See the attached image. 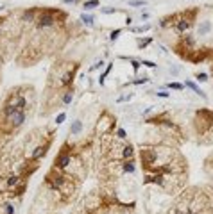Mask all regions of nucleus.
<instances>
[{"mask_svg": "<svg viewBox=\"0 0 213 214\" xmlns=\"http://www.w3.org/2000/svg\"><path fill=\"white\" fill-rule=\"evenodd\" d=\"M47 148H48V143H47V145H43V146H38V148L32 152V159H34V161H38L40 157H43V155L47 153Z\"/></svg>", "mask_w": 213, "mask_h": 214, "instance_id": "nucleus-7", "label": "nucleus"}, {"mask_svg": "<svg viewBox=\"0 0 213 214\" xmlns=\"http://www.w3.org/2000/svg\"><path fill=\"white\" fill-rule=\"evenodd\" d=\"M210 31H211V23L210 21H201L199 27H197V34L199 36H206Z\"/></svg>", "mask_w": 213, "mask_h": 214, "instance_id": "nucleus-6", "label": "nucleus"}, {"mask_svg": "<svg viewBox=\"0 0 213 214\" xmlns=\"http://www.w3.org/2000/svg\"><path fill=\"white\" fill-rule=\"evenodd\" d=\"M118 137H120V139H126V130H124V129H118Z\"/></svg>", "mask_w": 213, "mask_h": 214, "instance_id": "nucleus-25", "label": "nucleus"}, {"mask_svg": "<svg viewBox=\"0 0 213 214\" xmlns=\"http://www.w3.org/2000/svg\"><path fill=\"white\" fill-rule=\"evenodd\" d=\"M133 66H134V70H138V68H140V62H136V61H133Z\"/></svg>", "mask_w": 213, "mask_h": 214, "instance_id": "nucleus-32", "label": "nucleus"}, {"mask_svg": "<svg viewBox=\"0 0 213 214\" xmlns=\"http://www.w3.org/2000/svg\"><path fill=\"white\" fill-rule=\"evenodd\" d=\"M168 88H170V89H177V91H181L183 84H179V82H170V84H168Z\"/></svg>", "mask_w": 213, "mask_h": 214, "instance_id": "nucleus-16", "label": "nucleus"}, {"mask_svg": "<svg viewBox=\"0 0 213 214\" xmlns=\"http://www.w3.org/2000/svg\"><path fill=\"white\" fill-rule=\"evenodd\" d=\"M7 184H9V186H16V184H18V177H16V175H11L9 178H7Z\"/></svg>", "mask_w": 213, "mask_h": 214, "instance_id": "nucleus-17", "label": "nucleus"}, {"mask_svg": "<svg viewBox=\"0 0 213 214\" xmlns=\"http://www.w3.org/2000/svg\"><path fill=\"white\" fill-rule=\"evenodd\" d=\"M158 96H161V98H168V93H165V91H160V93H158Z\"/></svg>", "mask_w": 213, "mask_h": 214, "instance_id": "nucleus-29", "label": "nucleus"}, {"mask_svg": "<svg viewBox=\"0 0 213 214\" xmlns=\"http://www.w3.org/2000/svg\"><path fill=\"white\" fill-rule=\"evenodd\" d=\"M129 4H131V6H145L147 2H145V0H131Z\"/></svg>", "mask_w": 213, "mask_h": 214, "instance_id": "nucleus-22", "label": "nucleus"}, {"mask_svg": "<svg viewBox=\"0 0 213 214\" xmlns=\"http://www.w3.org/2000/svg\"><path fill=\"white\" fill-rule=\"evenodd\" d=\"M48 182H50V186H52L54 189H59V187L66 182V178H64L63 175L56 173V175H50V177H48Z\"/></svg>", "mask_w": 213, "mask_h": 214, "instance_id": "nucleus-2", "label": "nucleus"}, {"mask_svg": "<svg viewBox=\"0 0 213 214\" xmlns=\"http://www.w3.org/2000/svg\"><path fill=\"white\" fill-rule=\"evenodd\" d=\"M63 102H64V103H70V102H72V93H66V95H64Z\"/></svg>", "mask_w": 213, "mask_h": 214, "instance_id": "nucleus-24", "label": "nucleus"}, {"mask_svg": "<svg viewBox=\"0 0 213 214\" xmlns=\"http://www.w3.org/2000/svg\"><path fill=\"white\" fill-rule=\"evenodd\" d=\"M186 86H188V88H190V89H192L193 93H197L199 96H203V98H206V95H204V91H203V89H199V88H197V84H195V82L188 81V82H186Z\"/></svg>", "mask_w": 213, "mask_h": 214, "instance_id": "nucleus-9", "label": "nucleus"}, {"mask_svg": "<svg viewBox=\"0 0 213 214\" xmlns=\"http://www.w3.org/2000/svg\"><path fill=\"white\" fill-rule=\"evenodd\" d=\"M0 32H2V31H0Z\"/></svg>", "mask_w": 213, "mask_h": 214, "instance_id": "nucleus-34", "label": "nucleus"}, {"mask_svg": "<svg viewBox=\"0 0 213 214\" xmlns=\"http://www.w3.org/2000/svg\"><path fill=\"white\" fill-rule=\"evenodd\" d=\"M9 122L14 125V127H20L21 123L25 122V111H16L13 116L9 118Z\"/></svg>", "mask_w": 213, "mask_h": 214, "instance_id": "nucleus-3", "label": "nucleus"}, {"mask_svg": "<svg viewBox=\"0 0 213 214\" xmlns=\"http://www.w3.org/2000/svg\"><path fill=\"white\" fill-rule=\"evenodd\" d=\"M150 29V25H143V27H136V29H133L134 32H145V31H149Z\"/></svg>", "mask_w": 213, "mask_h": 214, "instance_id": "nucleus-23", "label": "nucleus"}, {"mask_svg": "<svg viewBox=\"0 0 213 214\" xmlns=\"http://www.w3.org/2000/svg\"><path fill=\"white\" fill-rule=\"evenodd\" d=\"M134 170H136V166H134V161H133V159H127V161L124 163V171H126V173H133Z\"/></svg>", "mask_w": 213, "mask_h": 214, "instance_id": "nucleus-10", "label": "nucleus"}, {"mask_svg": "<svg viewBox=\"0 0 213 214\" xmlns=\"http://www.w3.org/2000/svg\"><path fill=\"white\" fill-rule=\"evenodd\" d=\"M113 11H115V9H102V13H104V14H111Z\"/></svg>", "mask_w": 213, "mask_h": 214, "instance_id": "nucleus-31", "label": "nucleus"}, {"mask_svg": "<svg viewBox=\"0 0 213 214\" xmlns=\"http://www.w3.org/2000/svg\"><path fill=\"white\" fill-rule=\"evenodd\" d=\"M7 103H11V105H14L18 111H25V105H27V100L23 98V96H14V98H11Z\"/></svg>", "mask_w": 213, "mask_h": 214, "instance_id": "nucleus-5", "label": "nucleus"}, {"mask_svg": "<svg viewBox=\"0 0 213 214\" xmlns=\"http://www.w3.org/2000/svg\"><path fill=\"white\" fill-rule=\"evenodd\" d=\"M145 82H147V79H136L134 84H145Z\"/></svg>", "mask_w": 213, "mask_h": 214, "instance_id": "nucleus-30", "label": "nucleus"}, {"mask_svg": "<svg viewBox=\"0 0 213 214\" xmlns=\"http://www.w3.org/2000/svg\"><path fill=\"white\" fill-rule=\"evenodd\" d=\"M68 164H70V155H68V153H59L57 159H56V166H57L59 170H64Z\"/></svg>", "mask_w": 213, "mask_h": 214, "instance_id": "nucleus-4", "label": "nucleus"}, {"mask_svg": "<svg viewBox=\"0 0 213 214\" xmlns=\"http://www.w3.org/2000/svg\"><path fill=\"white\" fill-rule=\"evenodd\" d=\"M150 41H152L150 38H147V39H140V41H138V47H140V48H145V47L149 45Z\"/></svg>", "mask_w": 213, "mask_h": 214, "instance_id": "nucleus-18", "label": "nucleus"}, {"mask_svg": "<svg viewBox=\"0 0 213 214\" xmlns=\"http://www.w3.org/2000/svg\"><path fill=\"white\" fill-rule=\"evenodd\" d=\"M34 14H36V11H25L23 13V21H32L34 20Z\"/></svg>", "mask_w": 213, "mask_h": 214, "instance_id": "nucleus-13", "label": "nucleus"}, {"mask_svg": "<svg viewBox=\"0 0 213 214\" xmlns=\"http://www.w3.org/2000/svg\"><path fill=\"white\" fill-rule=\"evenodd\" d=\"M64 4H68V2H70V4H72V2H75V0H63Z\"/></svg>", "mask_w": 213, "mask_h": 214, "instance_id": "nucleus-33", "label": "nucleus"}, {"mask_svg": "<svg viewBox=\"0 0 213 214\" xmlns=\"http://www.w3.org/2000/svg\"><path fill=\"white\" fill-rule=\"evenodd\" d=\"M54 23H56V16H54L50 11H43L41 14L38 16V20H36V25H38L40 29H47V27H52Z\"/></svg>", "mask_w": 213, "mask_h": 214, "instance_id": "nucleus-1", "label": "nucleus"}, {"mask_svg": "<svg viewBox=\"0 0 213 214\" xmlns=\"http://www.w3.org/2000/svg\"><path fill=\"white\" fill-rule=\"evenodd\" d=\"M122 155H124V159H131V157H133V146H131V145H127V146L124 148Z\"/></svg>", "mask_w": 213, "mask_h": 214, "instance_id": "nucleus-15", "label": "nucleus"}, {"mask_svg": "<svg viewBox=\"0 0 213 214\" xmlns=\"http://www.w3.org/2000/svg\"><path fill=\"white\" fill-rule=\"evenodd\" d=\"M83 130V122H79V120H75L72 125H70V134H74V136H77V134Z\"/></svg>", "mask_w": 213, "mask_h": 214, "instance_id": "nucleus-8", "label": "nucleus"}, {"mask_svg": "<svg viewBox=\"0 0 213 214\" xmlns=\"http://www.w3.org/2000/svg\"><path fill=\"white\" fill-rule=\"evenodd\" d=\"M186 43H188V45H193V43H195L193 36H186Z\"/></svg>", "mask_w": 213, "mask_h": 214, "instance_id": "nucleus-28", "label": "nucleus"}, {"mask_svg": "<svg viewBox=\"0 0 213 214\" xmlns=\"http://www.w3.org/2000/svg\"><path fill=\"white\" fill-rule=\"evenodd\" d=\"M6 211H7L9 214H13V212H14V207H13L11 204H7V205H6Z\"/></svg>", "mask_w": 213, "mask_h": 214, "instance_id": "nucleus-27", "label": "nucleus"}, {"mask_svg": "<svg viewBox=\"0 0 213 214\" xmlns=\"http://www.w3.org/2000/svg\"><path fill=\"white\" fill-rule=\"evenodd\" d=\"M120 32H122L120 29H115V31L111 32V36H109V39H111V41H115V39L118 38V34H120Z\"/></svg>", "mask_w": 213, "mask_h": 214, "instance_id": "nucleus-20", "label": "nucleus"}, {"mask_svg": "<svg viewBox=\"0 0 213 214\" xmlns=\"http://www.w3.org/2000/svg\"><path fill=\"white\" fill-rule=\"evenodd\" d=\"M188 27H190V21H188V20H184V18H183V20L177 21V31H179V32H184Z\"/></svg>", "mask_w": 213, "mask_h": 214, "instance_id": "nucleus-11", "label": "nucleus"}, {"mask_svg": "<svg viewBox=\"0 0 213 214\" xmlns=\"http://www.w3.org/2000/svg\"><path fill=\"white\" fill-rule=\"evenodd\" d=\"M197 81H199V82H206V81H208V75H206V73H197Z\"/></svg>", "mask_w": 213, "mask_h": 214, "instance_id": "nucleus-21", "label": "nucleus"}, {"mask_svg": "<svg viewBox=\"0 0 213 214\" xmlns=\"http://www.w3.org/2000/svg\"><path fill=\"white\" fill-rule=\"evenodd\" d=\"M81 21H83L84 25H93V16H91V14H83V16H81Z\"/></svg>", "mask_w": 213, "mask_h": 214, "instance_id": "nucleus-14", "label": "nucleus"}, {"mask_svg": "<svg viewBox=\"0 0 213 214\" xmlns=\"http://www.w3.org/2000/svg\"><path fill=\"white\" fill-rule=\"evenodd\" d=\"M64 120H66V114H64V112H61V114H57V118H56V123H57V125H61Z\"/></svg>", "mask_w": 213, "mask_h": 214, "instance_id": "nucleus-19", "label": "nucleus"}, {"mask_svg": "<svg viewBox=\"0 0 213 214\" xmlns=\"http://www.w3.org/2000/svg\"><path fill=\"white\" fill-rule=\"evenodd\" d=\"M141 64H145V66H149V68H154V66H156V62H152V61H141Z\"/></svg>", "mask_w": 213, "mask_h": 214, "instance_id": "nucleus-26", "label": "nucleus"}, {"mask_svg": "<svg viewBox=\"0 0 213 214\" xmlns=\"http://www.w3.org/2000/svg\"><path fill=\"white\" fill-rule=\"evenodd\" d=\"M83 7L84 9H95V7H99V0H86L83 4Z\"/></svg>", "mask_w": 213, "mask_h": 214, "instance_id": "nucleus-12", "label": "nucleus"}]
</instances>
